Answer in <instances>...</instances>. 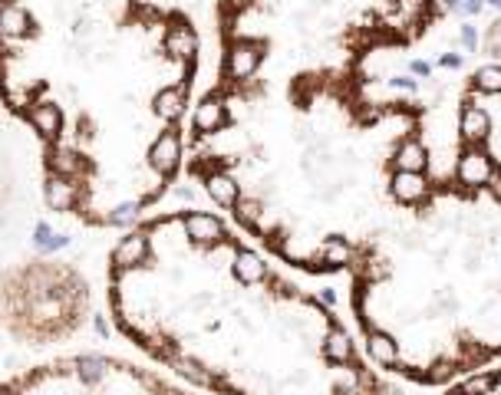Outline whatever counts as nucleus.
Returning <instances> with one entry per match:
<instances>
[{"label": "nucleus", "mask_w": 501, "mask_h": 395, "mask_svg": "<svg viewBox=\"0 0 501 395\" xmlns=\"http://www.w3.org/2000/svg\"><path fill=\"white\" fill-rule=\"evenodd\" d=\"M89 309V280L63 260H24L0 270V327L24 346L73 339Z\"/></svg>", "instance_id": "f03ea898"}, {"label": "nucleus", "mask_w": 501, "mask_h": 395, "mask_svg": "<svg viewBox=\"0 0 501 395\" xmlns=\"http://www.w3.org/2000/svg\"><path fill=\"white\" fill-rule=\"evenodd\" d=\"M109 317L149 362L208 395H400L320 297L202 207L132 224L106 264Z\"/></svg>", "instance_id": "f257e3e1"}, {"label": "nucleus", "mask_w": 501, "mask_h": 395, "mask_svg": "<svg viewBox=\"0 0 501 395\" xmlns=\"http://www.w3.org/2000/svg\"><path fill=\"white\" fill-rule=\"evenodd\" d=\"M485 50L492 60H501V17L488 26V34H485Z\"/></svg>", "instance_id": "20e7f679"}, {"label": "nucleus", "mask_w": 501, "mask_h": 395, "mask_svg": "<svg viewBox=\"0 0 501 395\" xmlns=\"http://www.w3.org/2000/svg\"><path fill=\"white\" fill-rule=\"evenodd\" d=\"M0 395H202L165 372L109 352H76L0 379Z\"/></svg>", "instance_id": "7ed1b4c3"}]
</instances>
